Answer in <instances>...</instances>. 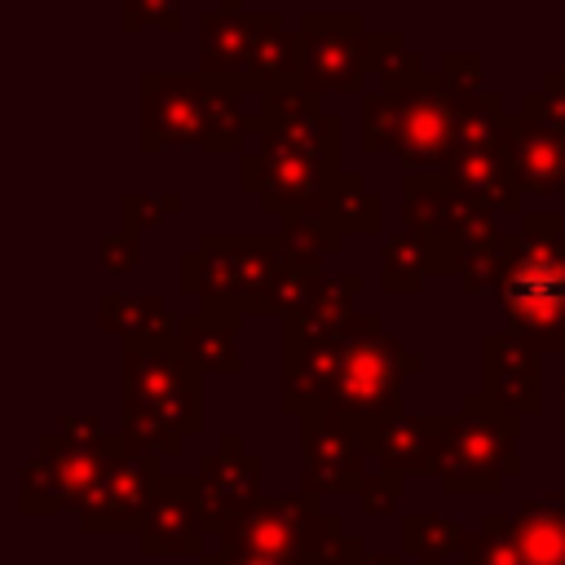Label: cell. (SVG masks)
<instances>
[{
    "label": "cell",
    "mask_w": 565,
    "mask_h": 565,
    "mask_svg": "<svg viewBox=\"0 0 565 565\" xmlns=\"http://www.w3.org/2000/svg\"><path fill=\"white\" fill-rule=\"evenodd\" d=\"M481 66H486V62H481L477 49H450V53H446V62H441V84H446V93H450L455 106L486 93V88H481Z\"/></svg>",
    "instance_id": "23"
},
{
    "label": "cell",
    "mask_w": 565,
    "mask_h": 565,
    "mask_svg": "<svg viewBox=\"0 0 565 565\" xmlns=\"http://www.w3.org/2000/svg\"><path fill=\"white\" fill-rule=\"evenodd\" d=\"M300 84L309 93H362L366 75H384L402 53L397 31H366L362 13L309 9L300 13Z\"/></svg>",
    "instance_id": "5"
},
{
    "label": "cell",
    "mask_w": 565,
    "mask_h": 565,
    "mask_svg": "<svg viewBox=\"0 0 565 565\" xmlns=\"http://www.w3.org/2000/svg\"><path fill=\"white\" fill-rule=\"evenodd\" d=\"M539 84H547V88H556V93H565V62H561L556 71H547V75H543Z\"/></svg>",
    "instance_id": "27"
},
{
    "label": "cell",
    "mask_w": 565,
    "mask_h": 565,
    "mask_svg": "<svg viewBox=\"0 0 565 565\" xmlns=\"http://www.w3.org/2000/svg\"><path fill=\"white\" fill-rule=\"evenodd\" d=\"M305 455H309V486L322 490H353L362 455H366V433L344 419L335 406H313L305 411Z\"/></svg>",
    "instance_id": "11"
},
{
    "label": "cell",
    "mask_w": 565,
    "mask_h": 565,
    "mask_svg": "<svg viewBox=\"0 0 565 565\" xmlns=\"http://www.w3.org/2000/svg\"><path fill=\"white\" fill-rule=\"evenodd\" d=\"M415 362L397 349V340L384 335V327L366 313L340 340V375H335L331 406L366 433L371 424L397 415V380Z\"/></svg>",
    "instance_id": "7"
},
{
    "label": "cell",
    "mask_w": 565,
    "mask_h": 565,
    "mask_svg": "<svg viewBox=\"0 0 565 565\" xmlns=\"http://www.w3.org/2000/svg\"><path fill=\"white\" fill-rule=\"evenodd\" d=\"M463 565H521V547H516V530L499 516H490L481 525V534L463 539Z\"/></svg>",
    "instance_id": "22"
},
{
    "label": "cell",
    "mask_w": 565,
    "mask_h": 565,
    "mask_svg": "<svg viewBox=\"0 0 565 565\" xmlns=\"http://www.w3.org/2000/svg\"><path fill=\"white\" fill-rule=\"evenodd\" d=\"M322 216L335 225V230H375L380 225V199L349 172H335L331 190H327V203H322Z\"/></svg>",
    "instance_id": "18"
},
{
    "label": "cell",
    "mask_w": 565,
    "mask_h": 565,
    "mask_svg": "<svg viewBox=\"0 0 565 565\" xmlns=\"http://www.w3.org/2000/svg\"><path fill=\"white\" fill-rule=\"evenodd\" d=\"M159 494V468H154V450L137 446V441H119L115 459L106 463L102 481L93 486V494L79 508V521L88 534H115V530H132L146 521L150 503Z\"/></svg>",
    "instance_id": "9"
},
{
    "label": "cell",
    "mask_w": 565,
    "mask_h": 565,
    "mask_svg": "<svg viewBox=\"0 0 565 565\" xmlns=\"http://www.w3.org/2000/svg\"><path fill=\"white\" fill-rule=\"evenodd\" d=\"M486 397L503 411H539V344L521 331L486 335Z\"/></svg>",
    "instance_id": "14"
},
{
    "label": "cell",
    "mask_w": 565,
    "mask_h": 565,
    "mask_svg": "<svg viewBox=\"0 0 565 565\" xmlns=\"http://www.w3.org/2000/svg\"><path fill=\"white\" fill-rule=\"evenodd\" d=\"M499 282L512 331L539 349H565V225L530 216L521 234H490L463 252V291Z\"/></svg>",
    "instance_id": "1"
},
{
    "label": "cell",
    "mask_w": 565,
    "mask_h": 565,
    "mask_svg": "<svg viewBox=\"0 0 565 565\" xmlns=\"http://www.w3.org/2000/svg\"><path fill=\"white\" fill-rule=\"evenodd\" d=\"M199 62L243 93H274L300 84V31H287L278 13H252L243 0H216L199 18Z\"/></svg>",
    "instance_id": "4"
},
{
    "label": "cell",
    "mask_w": 565,
    "mask_h": 565,
    "mask_svg": "<svg viewBox=\"0 0 565 565\" xmlns=\"http://www.w3.org/2000/svg\"><path fill=\"white\" fill-rule=\"evenodd\" d=\"M102 260L115 265V269H128V265L137 260V252H132V234H119V238L102 243Z\"/></svg>",
    "instance_id": "26"
},
{
    "label": "cell",
    "mask_w": 565,
    "mask_h": 565,
    "mask_svg": "<svg viewBox=\"0 0 565 565\" xmlns=\"http://www.w3.org/2000/svg\"><path fill=\"white\" fill-rule=\"evenodd\" d=\"M402 547H406L411 556H419L424 565H441L455 547H463V539H459V530H455L450 521H441V516H406V521H402Z\"/></svg>",
    "instance_id": "20"
},
{
    "label": "cell",
    "mask_w": 565,
    "mask_h": 565,
    "mask_svg": "<svg viewBox=\"0 0 565 565\" xmlns=\"http://www.w3.org/2000/svg\"><path fill=\"white\" fill-rule=\"evenodd\" d=\"M508 163L521 190L534 194H561L565 190V128L539 119V115H512L508 119Z\"/></svg>",
    "instance_id": "12"
},
{
    "label": "cell",
    "mask_w": 565,
    "mask_h": 565,
    "mask_svg": "<svg viewBox=\"0 0 565 565\" xmlns=\"http://www.w3.org/2000/svg\"><path fill=\"white\" fill-rule=\"evenodd\" d=\"M441 243L437 238H424L415 230H406L402 238H393V247L384 252V287L393 291H411L428 265V252H437Z\"/></svg>",
    "instance_id": "21"
},
{
    "label": "cell",
    "mask_w": 565,
    "mask_h": 565,
    "mask_svg": "<svg viewBox=\"0 0 565 565\" xmlns=\"http://www.w3.org/2000/svg\"><path fill=\"white\" fill-rule=\"evenodd\" d=\"M212 530V516L199 494V477L185 481H159V494L141 521V547L146 552H190Z\"/></svg>",
    "instance_id": "13"
},
{
    "label": "cell",
    "mask_w": 565,
    "mask_h": 565,
    "mask_svg": "<svg viewBox=\"0 0 565 565\" xmlns=\"http://www.w3.org/2000/svg\"><path fill=\"white\" fill-rule=\"evenodd\" d=\"M450 419H411V415H388L366 428V455H375L384 468H433L446 441Z\"/></svg>",
    "instance_id": "16"
},
{
    "label": "cell",
    "mask_w": 565,
    "mask_h": 565,
    "mask_svg": "<svg viewBox=\"0 0 565 565\" xmlns=\"http://www.w3.org/2000/svg\"><path fill=\"white\" fill-rule=\"evenodd\" d=\"M256 481H260L256 455H243L238 437H221V450L207 455L203 468H199V494H203V508H207L212 525H221L225 516L247 508L256 499Z\"/></svg>",
    "instance_id": "15"
},
{
    "label": "cell",
    "mask_w": 565,
    "mask_h": 565,
    "mask_svg": "<svg viewBox=\"0 0 565 565\" xmlns=\"http://www.w3.org/2000/svg\"><path fill=\"white\" fill-rule=\"evenodd\" d=\"M561 419H565V397H561Z\"/></svg>",
    "instance_id": "29"
},
{
    "label": "cell",
    "mask_w": 565,
    "mask_h": 565,
    "mask_svg": "<svg viewBox=\"0 0 565 565\" xmlns=\"http://www.w3.org/2000/svg\"><path fill=\"white\" fill-rule=\"evenodd\" d=\"M344 565H397V561H393V556H358V561L349 556Z\"/></svg>",
    "instance_id": "28"
},
{
    "label": "cell",
    "mask_w": 565,
    "mask_h": 565,
    "mask_svg": "<svg viewBox=\"0 0 565 565\" xmlns=\"http://www.w3.org/2000/svg\"><path fill=\"white\" fill-rule=\"evenodd\" d=\"M393 154L406 163V172H441L455 154V102L441 84V71H428V79L415 88Z\"/></svg>",
    "instance_id": "10"
},
{
    "label": "cell",
    "mask_w": 565,
    "mask_h": 565,
    "mask_svg": "<svg viewBox=\"0 0 565 565\" xmlns=\"http://www.w3.org/2000/svg\"><path fill=\"white\" fill-rule=\"evenodd\" d=\"M124 31H181V0H119Z\"/></svg>",
    "instance_id": "24"
},
{
    "label": "cell",
    "mask_w": 565,
    "mask_h": 565,
    "mask_svg": "<svg viewBox=\"0 0 565 565\" xmlns=\"http://www.w3.org/2000/svg\"><path fill=\"white\" fill-rule=\"evenodd\" d=\"M177 340H181V349L190 353V362H203V366H216V371H234V366H238L230 331H221L212 318L177 322Z\"/></svg>",
    "instance_id": "19"
},
{
    "label": "cell",
    "mask_w": 565,
    "mask_h": 565,
    "mask_svg": "<svg viewBox=\"0 0 565 565\" xmlns=\"http://www.w3.org/2000/svg\"><path fill=\"white\" fill-rule=\"evenodd\" d=\"M512 433L516 415H503L494 397H468L463 415L450 419L437 455V477L446 481V490H499V481L516 472Z\"/></svg>",
    "instance_id": "8"
},
{
    "label": "cell",
    "mask_w": 565,
    "mask_h": 565,
    "mask_svg": "<svg viewBox=\"0 0 565 565\" xmlns=\"http://www.w3.org/2000/svg\"><path fill=\"white\" fill-rule=\"evenodd\" d=\"M366 494H371V499H362L366 512H384V508H393V503H397V477L384 468V477H371V481H366Z\"/></svg>",
    "instance_id": "25"
},
{
    "label": "cell",
    "mask_w": 565,
    "mask_h": 565,
    "mask_svg": "<svg viewBox=\"0 0 565 565\" xmlns=\"http://www.w3.org/2000/svg\"><path fill=\"white\" fill-rule=\"evenodd\" d=\"M115 450H119V441L106 437L93 415L62 419V433H49L40 441V455L26 463L22 512H62L71 503L84 508V499L102 481Z\"/></svg>",
    "instance_id": "6"
},
{
    "label": "cell",
    "mask_w": 565,
    "mask_h": 565,
    "mask_svg": "<svg viewBox=\"0 0 565 565\" xmlns=\"http://www.w3.org/2000/svg\"><path fill=\"white\" fill-rule=\"evenodd\" d=\"M521 565H565V512L556 503H525L521 516L512 521Z\"/></svg>",
    "instance_id": "17"
},
{
    "label": "cell",
    "mask_w": 565,
    "mask_h": 565,
    "mask_svg": "<svg viewBox=\"0 0 565 565\" xmlns=\"http://www.w3.org/2000/svg\"><path fill=\"white\" fill-rule=\"evenodd\" d=\"M199 428V380L172 331L128 340L124 353V437L146 450H177Z\"/></svg>",
    "instance_id": "3"
},
{
    "label": "cell",
    "mask_w": 565,
    "mask_h": 565,
    "mask_svg": "<svg viewBox=\"0 0 565 565\" xmlns=\"http://www.w3.org/2000/svg\"><path fill=\"white\" fill-rule=\"evenodd\" d=\"M247 124V97L207 71H146L137 79V137L141 150H238Z\"/></svg>",
    "instance_id": "2"
}]
</instances>
